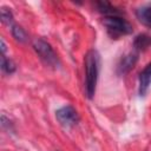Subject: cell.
I'll return each mask as SVG.
<instances>
[{"label":"cell","instance_id":"2","mask_svg":"<svg viewBox=\"0 0 151 151\" xmlns=\"http://www.w3.org/2000/svg\"><path fill=\"white\" fill-rule=\"evenodd\" d=\"M103 22L107 29V33L112 38H119L122 35H127L132 33V25L124 17H122L119 11L104 15Z\"/></svg>","mask_w":151,"mask_h":151},{"label":"cell","instance_id":"9","mask_svg":"<svg viewBox=\"0 0 151 151\" xmlns=\"http://www.w3.org/2000/svg\"><path fill=\"white\" fill-rule=\"evenodd\" d=\"M1 70L7 74H12L15 71V64L11 58H7L5 53L1 52Z\"/></svg>","mask_w":151,"mask_h":151},{"label":"cell","instance_id":"1","mask_svg":"<svg viewBox=\"0 0 151 151\" xmlns=\"http://www.w3.org/2000/svg\"><path fill=\"white\" fill-rule=\"evenodd\" d=\"M84 66H85V93L91 99L93 98L96 93V87L98 83V76H99V54L96 50H90L84 59Z\"/></svg>","mask_w":151,"mask_h":151},{"label":"cell","instance_id":"5","mask_svg":"<svg viewBox=\"0 0 151 151\" xmlns=\"http://www.w3.org/2000/svg\"><path fill=\"white\" fill-rule=\"evenodd\" d=\"M139 87H138V92L140 96H145V93L147 92L149 87L151 86V63H149L143 71L139 73Z\"/></svg>","mask_w":151,"mask_h":151},{"label":"cell","instance_id":"10","mask_svg":"<svg viewBox=\"0 0 151 151\" xmlns=\"http://www.w3.org/2000/svg\"><path fill=\"white\" fill-rule=\"evenodd\" d=\"M12 34L15 38V40L20 41V42H25L27 41V33L25 32V29L18 25H13L12 26Z\"/></svg>","mask_w":151,"mask_h":151},{"label":"cell","instance_id":"4","mask_svg":"<svg viewBox=\"0 0 151 151\" xmlns=\"http://www.w3.org/2000/svg\"><path fill=\"white\" fill-rule=\"evenodd\" d=\"M55 118L60 123V125L66 129L77 125L79 122V114H78L77 110L71 105H66V106H63L59 110H57Z\"/></svg>","mask_w":151,"mask_h":151},{"label":"cell","instance_id":"11","mask_svg":"<svg viewBox=\"0 0 151 151\" xmlns=\"http://www.w3.org/2000/svg\"><path fill=\"white\" fill-rule=\"evenodd\" d=\"M1 21L6 25L13 24V14L8 8H5V7L1 8Z\"/></svg>","mask_w":151,"mask_h":151},{"label":"cell","instance_id":"6","mask_svg":"<svg viewBox=\"0 0 151 151\" xmlns=\"http://www.w3.org/2000/svg\"><path fill=\"white\" fill-rule=\"evenodd\" d=\"M138 57H137V53H129L126 55H124L119 64H118V67H117V71L119 74H125L127 73L130 70H132V67L136 65V61H137Z\"/></svg>","mask_w":151,"mask_h":151},{"label":"cell","instance_id":"7","mask_svg":"<svg viewBox=\"0 0 151 151\" xmlns=\"http://www.w3.org/2000/svg\"><path fill=\"white\" fill-rule=\"evenodd\" d=\"M136 15L143 25H145L147 27H151V5L139 7L136 11Z\"/></svg>","mask_w":151,"mask_h":151},{"label":"cell","instance_id":"8","mask_svg":"<svg viewBox=\"0 0 151 151\" xmlns=\"http://www.w3.org/2000/svg\"><path fill=\"white\" fill-rule=\"evenodd\" d=\"M150 45H151V37H149L147 34H139L138 37H136L133 41V46L138 51H144Z\"/></svg>","mask_w":151,"mask_h":151},{"label":"cell","instance_id":"3","mask_svg":"<svg viewBox=\"0 0 151 151\" xmlns=\"http://www.w3.org/2000/svg\"><path fill=\"white\" fill-rule=\"evenodd\" d=\"M33 48L35 53L39 55V58L45 63L47 66L55 67L59 65V59L57 53L54 52L53 47L42 39H35L33 42Z\"/></svg>","mask_w":151,"mask_h":151}]
</instances>
